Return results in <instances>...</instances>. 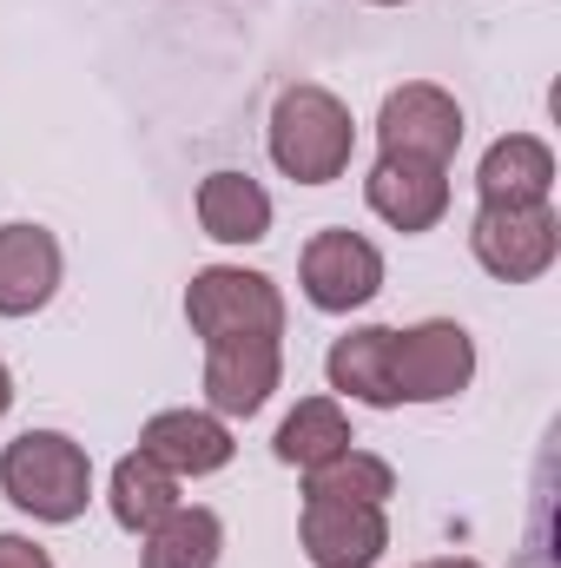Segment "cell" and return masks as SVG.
<instances>
[{
    "label": "cell",
    "instance_id": "6da1fadb",
    "mask_svg": "<svg viewBox=\"0 0 561 568\" xmlns=\"http://www.w3.org/2000/svg\"><path fill=\"white\" fill-rule=\"evenodd\" d=\"M0 489L33 523H80L93 503V463L67 429H20L0 449Z\"/></svg>",
    "mask_w": 561,
    "mask_h": 568
},
{
    "label": "cell",
    "instance_id": "7a4b0ae2",
    "mask_svg": "<svg viewBox=\"0 0 561 568\" xmlns=\"http://www.w3.org/2000/svg\"><path fill=\"white\" fill-rule=\"evenodd\" d=\"M357 152V120L330 87H284L272 106V165L297 185H330L350 172Z\"/></svg>",
    "mask_w": 561,
    "mask_h": 568
},
{
    "label": "cell",
    "instance_id": "3957f363",
    "mask_svg": "<svg viewBox=\"0 0 561 568\" xmlns=\"http://www.w3.org/2000/svg\"><path fill=\"white\" fill-rule=\"evenodd\" d=\"M185 324L218 344V337H284V291L265 272L245 265H205L185 284Z\"/></svg>",
    "mask_w": 561,
    "mask_h": 568
},
{
    "label": "cell",
    "instance_id": "277c9868",
    "mask_svg": "<svg viewBox=\"0 0 561 568\" xmlns=\"http://www.w3.org/2000/svg\"><path fill=\"white\" fill-rule=\"evenodd\" d=\"M469 377H476V337L456 317H422L410 331H397L390 344L397 404H449L469 390Z\"/></svg>",
    "mask_w": 561,
    "mask_h": 568
},
{
    "label": "cell",
    "instance_id": "5b68a950",
    "mask_svg": "<svg viewBox=\"0 0 561 568\" xmlns=\"http://www.w3.org/2000/svg\"><path fill=\"white\" fill-rule=\"evenodd\" d=\"M469 252L489 278L536 284L561 258V219L555 205H482L469 219Z\"/></svg>",
    "mask_w": 561,
    "mask_h": 568
},
{
    "label": "cell",
    "instance_id": "8992f818",
    "mask_svg": "<svg viewBox=\"0 0 561 568\" xmlns=\"http://www.w3.org/2000/svg\"><path fill=\"white\" fill-rule=\"evenodd\" d=\"M377 145H384V159L449 165V159H456V145H462V106H456V93H442L436 80H410V87L384 93Z\"/></svg>",
    "mask_w": 561,
    "mask_h": 568
},
{
    "label": "cell",
    "instance_id": "52a82bcc",
    "mask_svg": "<svg viewBox=\"0 0 561 568\" xmlns=\"http://www.w3.org/2000/svg\"><path fill=\"white\" fill-rule=\"evenodd\" d=\"M297 278H304V297L330 317H350L364 311L377 291H384V252L364 239V232H317L297 258Z\"/></svg>",
    "mask_w": 561,
    "mask_h": 568
},
{
    "label": "cell",
    "instance_id": "ba28073f",
    "mask_svg": "<svg viewBox=\"0 0 561 568\" xmlns=\"http://www.w3.org/2000/svg\"><path fill=\"white\" fill-rule=\"evenodd\" d=\"M284 384L278 337H218L205 344V410L212 417H258Z\"/></svg>",
    "mask_w": 561,
    "mask_h": 568
},
{
    "label": "cell",
    "instance_id": "9c48e42d",
    "mask_svg": "<svg viewBox=\"0 0 561 568\" xmlns=\"http://www.w3.org/2000/svg\"><path fill=\"white\" fill-rule=\"evenodd\" d=\"M297 542H304L310 568H377V556L390 549V516L377 503H324V496H304Z\"/></svg>",
    "mask_w": 561,
    "mask_h": 568
},
{
    "label": "cell",
    "instance_id": "30bf717a",
    "mask_svg": "<svg viewBox=\"0 0 561 568\" xmlns=\"http://www.w3.org/2000/svg\"><path fill=\"white\" fill-rule=\"evenodd\" d=\"M364 199H370V212H377L390 232H429V225H442V212H449V165L384 159V152H377V165H370V179H364Z\"/></svg>",
    "mask_w": 561,
    "mask_h": 568
},
{
    "label": "cell",
    "instance_id": "8fae6325",
    "mask_svg": "<svg viewBox=\"0 0 561 568\" xmlns=\"http://www.w3.org/2000/svg\"><path fill=\"white\" fill-rule=\"evenodd\" d=\"M67 278V252L47 225H0V317H33Z\"/></svg>",
    "mask_w": 561,
    "mask_h": 568
},
{
    "label": "cell",
    "instance_id": "7c38bea8",
    "mask_svg": "<svg viewBox=\"0 0 561 568\" xmlns=\"http://www.w3.org/2000/svg\"><path fill=\"white\" fill-rule=\"evenodd\" d=\"M140 449L185 483V476H218L238 443H232L225 417H212V410H159V417H145Z\"/></svg>",
    "mask_w": 561,
    "mask_h": 568
},
{
    "label": "cell",
    "instance_id": "4fadbf2b",
    "mask_svg": "<svg viewBox=\"0 0 561 568\" xmlns=\"http://www.w3.org/2000/svg\"><path fill=\"white\" fill-rule=\"evenodd\" d=\"M549 192H555V145L536 133H502L476 165L482 205H549Z\"/></svg>",
    "mask_w": 561,
    "mask_h": 568
},
{
    "label": "cell",
    "instance_id": "5bb4252c",
    "mask_svg": "<svg viewBox=\"0 0 561 568\" xmlns=\"http://www.w3.org/2000/svg\"><path fill=\"white\" fill-rule=\"evenodd\" d=\"M390 344H397L390 324H357V331H344V337L330 344V357H324L330 390H337V397H357V404H370V410H397Z\"/></svg>",
    "mask_w": 561,
    "mask_h": 568
},
{
    "label": "cell",
    "instance_id": "9a60e30c",
    "mask_svg": "<svg viewBox=\"0 0 561 568\" xmlns=\"http://www.w3.org/2000/svg\"><path fill=\"white\" fill-rule=\"evenodd\" d=\"M198 225L218 245H258V239H272V192L252 172H205L198 179Z\"/></svg>",
    "mask_w": 561,
    "mask_h": 568
},
{
    "label": "cell",
    "instance_id": "2e32d148",
    "mask_svg": "<svg viewBox=\"0 0 561 568\" xmlns=\"http://www.w3.org/2000/svg\"><path fill=\"white\" fill-rule=\"evenodd\" d=\"M106 503H113V523H120L126 536H145V529H159V523L178 509V476H172L165 463H152L145 449H133V456L113 463Z\"/></svg>",
    "mask_w": 561,
    "mask_h": 568
},
{
    "label": "cell",
    "instance_id": "e0dca14e",
    "mask_svg": "<svg viewBox=\"0 0 561 568\" xmlns=\"http://www.w3.org/2000/svg\"><path fill=\"white\" fill-rule=\"evenodd\" d=\"M140 568H218L225 556V523L205 503H178L159 529L140 536Z\"/></svg>",
    "mask_w": 561,
    "mask_h": 568
},
{
    "label": "cell",
    "instance_id": "ac0fdd59",
    "mask_svg": "<svg viewBox=\"0 0 561 568\" xmlns=\"http://www.w3.org/2000/svg\"><path fill=\"white\" fill-rule=\"evenodd\" d=\"M350 443H357V436H350V417H344L337 397H304V404L278 424V463H290V469H317V463L344 456Z\"/></svg>",
    "mask_w": 561,
    "mask_h": 568
},
{
    "label": "cell",
    "instance_id": "d6986e66",
    "mask_svg": "<svg viewBox=\"0 0 561 568\" xmlns=\"http://www.w3.org/2000/svg\"><path fill=\"white\" fill-rule=\"evenodd\" d=\"M304 496H324V503H390L397 496V469L384 463V456H370V449H344V456H330V463H317V469H304Z\"/></svg>",
    "mask_w": 561,
    "mask_h": 568
},
{
    "label": "cell",
    "instance_id": "ffe728a7",
    "mask_svg": "<svg viewBox=\"0 0 561 568\" xmlns=\"http://www.w3.org/2000/svg\"><path fill=\"white\" fill-rule=\"evenodd\" d=\"M0 568H53V556L33 536H0Z\"/></svg>",
    "mask_w": 561,
    "mask_h": 568
},
{
    "label": "cell",
    "instance_id": "44dd1931",
    "mask_svg": "<svg viewBox=\"0 0 561 568\" xmlns=\"http://www.w3.org/2000/svg\"><path fill=\"white\" fill-rule=\"evenodd\" d=\"M417 568H482V562H469V556H436V562H417Z\"/></svg>",
    "mask_w": 561,
    "mask_h": 568
},
{
    "label": "cell",
    "instance_id": "7402d4cb",
    "mask_svg": "<svg viewBox=\"0 0 561 568\" xmlns=\"http://www.w3.org/2000/svg\"><path fill=\"white\" fill-rule=\"evenodd\" d=\"M7 404H13V371L0 364V417H7Z\"/></svg>",
    "mask_w": 561,
    "mask_h": 568
},
{
    "label": "cell",
    "instance_id": "603a6c76",
    "mask_svg": "<svg viewBox=\"0 0 561 568\" xmlns=\"http://www.w3.org/2000/svg\"><path fill=\"white\" fill-rule=\"evenodd\" d=\"M377 7H404V0H377Z\"/></svg>",
    "mask_w": 561,
    "mask_h": 568
}]
</instances>
